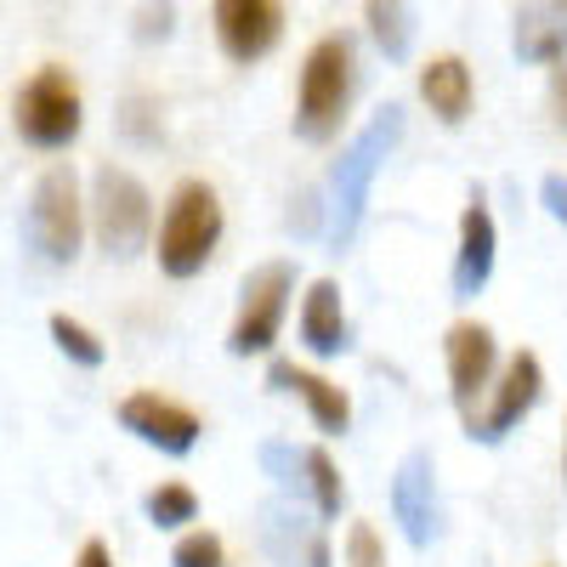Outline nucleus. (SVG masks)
<instances>
[{"mask_svg": "<svg viewBox=\"0 0 567 567\" xmlns=\"http://www.w3.org/2000/svg\"><path fill=\"white\" fill-rule=\"evenodd\" d=\"M398 136H403V109L386 103L381 114H369V125L341 148L336 171H329V245H352L358 239V227H363V210H369V187L374 176H381L386 154L398 148Z\"/></svg>", "mask_w": 567, "mask_h": 567, "instance_id": "nucleus-1", "label": "nucleus"}, {"mask_svg": "<svg viewBox=\"0 0 567 567\" xmlns=\"http://www.w3.org/2000/svg\"><path fill=\"white\" fill-rule=\"evenodd\" d=\"M352 103V34H323L307 63H301V91H296V136L323 148V142L341 136Z\"/></svg>", "mask_w": 567, "mask_h": 567, "instance_id": "nucleus-2", "label": "nucleus"}, {"mask_svg": "<svg viewBox=\"0 0 567 567\" xmlns=\"http://www.w3.org/2000/svg\"><path fill=\"white\" fill-rule=\"evenodd\" d=\"M216 245H221V199H216V187L199 182V176L176 182V194H171V205L159 216V267H165V278L205 272Z\"/></svg>", "mask_w": 567, "mask_h": 567, "instance_id": "nucleus-3", "label": "nucleus"}, {"mask_svg": "<svg viewBox=\"0 0 567 567\" xmlns=\"http://www.w3.org/2000/svg\"><path fill=\"white\" fill-rule=\"evenodd\" d=\"M80 125H85V103H80L74 74L58 69V63L34 69L18 91V136L40 154H58L80 136Z\"/></svg>", "mask_w": 567, "mask_h": 567, "instance_id": "nucleus-4", "label": "nucleus"}, {"mask_svg": "<svg viewBox=\"0 0 567 567\" xmlns=\"http://www.w3.org/2000/svg\"><path fill=\"white\" fill-rule=\"evenodd\" d=\"M85 210L80 205V182L69 165H52L40 182H34V194H29V216H23V233H29V245L40 261H52V267H69L80 256V239H85Z\"/></svg>", "mask_w": 567, "mask_h": 567, "instance_id": "nucleus-5", "label": "nucleus"}, {"mask_svg": "<svg viewBox=\"0 0 567 567\" xmlns=\"http://www.w3.org/2000/svg\"><path fill=\"white\" fill-rule=\"evenodd\" d=\"M148 227H154V199L131 171L103 165L91 176V233H97V245L109 256H120V261L136 256L148 245Z\"/></svg>", "mask_w": 567, "mask_h": 567, "instance_id": "nucleus-6", "label": "nucleus"}, {"mask_svg": "<svg viewBox=\"0 0 567 567\" xmlns=\"http://www.w3.org/2000/svg\"><path fill=\"white\" fill-rule=\"evenodd\" d=\"M290 296H296V267L290 261H261L239 290V318H233V329H227V352L233 358L267 352L278 341V329H284Z\"/></svg>", "mask_w": 567, "mask_h": 567, "instance_id": "nucleus-7", "label": "nucleus"}, {"mask_svg": "<svg viewBox=\"0 0 567 567\" xmlns=\"http://www.w3.org/2000/svg\"><path fill=\"white\" fill-rule=\"evenodd\" d=\"M539 392H545L539 358H534V352H516V358L499 369V381H494L488 403L465 420V432L477 437V443H499L505 432H516V425H523V414L539 403Z\"/></svg>", "mask_w": 567, "mask_h": 567, "instance_id": "nucleus-8", "label": "nucleus"}, {"mask_svg": "<svg viewBox=\"0 0 567 567\" xmlns=\"http://www.w3.org/2000/svg\"><path fill=\"white\" fill-rule=\"evenodd\" d=\"M120 425H125L136 443H148V449H159L171 460L194 454L199 437H205V420L194 409H182L176 398H159V392H131L120 403Z\"/></svg>", "mask_w": 567, "mask_h": 567, "instance_id": "nucleus-9", "label": "nucleus"}, {"mask_svg": "<svg viewBox=\"0 0 567 567\" xmlns=\"http://www.w3.org/2000/svg\"><path fill=\"white\" fill-rule=\"evenodd\" d=\"M443 352H449V392H454V409L471 420V414H477V403H488V392H494V363H499L494 329L465 318V323L449 329Z\"/></svg>", "mask_w": 567, "mask_h": 567, "instance_id": "nucleus-10", "label": "nucleus"}, {"mask_svg": "<svg viewBox=\"0 0 567 567\" xmlns=\"http://www.w3.org/2000/svg\"><path fill=\"white\" fill-rule=\"evenodd\" d=\"M216 40L233 63H261L284 40L278 0H216Z\"/></svg>", "mask_w": 567, "mask_h": 567, "instance_id": "nucleus-11", "label": "nucleus"}, {"mask_svg": "<svg viewBox=\"0 0 567 567\" xmlns=\"http://www.w3.org/2000/svg\"><path fill=\"white\" fill-rule=\"evenodd\" d=\"M392 516L409 545H432L437 539V471L425 449H409L398 477H392Z\"/></svg>", "mask_w": 567, "mask_h": 567, "instance_id": "nucleus-12", "label": "nucleus"}, {"mask_svg": "<svg viewBox=\"0 0 567 567\" xmlns=\"http://www.w3.org/2000/svg\"><path fill=\"white\" fill-rule=\"evenodd\" d=\"M261 545L272 550L278 567H329V545H323V523L290 499H267L261 505Z\"/></svg>", "mask_w": 567, "mask_h": 567, "instance_id": "nucleus-13", "label": "nucleus"}, {"mask_svg": "<svg viewBox=\"0 0 567 567\" xmlns=\"http://www.w3.org/2000/svg\"><path fill=\"white\" fill-rule=\"evenodd\" d=\"M267 386H272V392L301 398V403H307V414H312V425H318L323 437H341L347 425H352V403H347V392H341L336 381H323V374H312V369L290 363V358H278V363L267 369Z\"/></svg>", "mask_w": 567, "mask_h": 567, "instance_id": "nucleus-14", "label": "nucleus"}, {"mask_svg": "<svg viewBox=\"0 0 567 567\" xmlns=\"http://www.w3.org/2000/svg\"><path fill=\"white\" fill-rule=\"evenodd\" d=\"M494 250H499V233L494 216L483 205V194L460 210V250H454V301L483 296V284L494 278Z\"/></svg>", "mask_w": 567, "mask_h": 567, "instance_id": "nucleus-15", "label": "nucleus"}, {"mask_svg": "<svg viewBox=\"0 0 567 567\" xmlns=\"http://www.w3.org/2000/svg\"><path fill=\"white\" fill-rule=\"evenodd\" d=\"M301 347L312 358H341L352 347V323L341 307V284L336 278H318L307 301H301Z\"/></svg>", "mask_w": 567, "mask_h": 567, "instance_id": "nucleus-16", "label": "nucleus"}, {"mask_svg": "<svg viewBox=\"0 0 567 567\" xmlns=\"http://www.w3.org/2000/svg\"><path fill=\"white\" fill-rule=\"evenodd\" d=\"M516 58L523 63H567V7L556 0H534L516 12Z\"/></svg>", "mask_w": 567, "mask_h": 567, "instance_id": "nucleus-17", "label": "nucleus"}, {"mask_svg": "<svg viewBox=\"0 0 567 567\" xmlns=\"http://www.w3.org/2000/svg\"><path fill=\"white\" fill-rule=\"evenodd\" d=\"M420 97H425V109H432L443 125H465L477 85H471V69L460 58H432L420 69Z\"/></svg>", "mask_w": 567, "mask_h": 567, "instance_id": "nucleus-18", "label": "nucleus"}, {"mask_svg": "<svg viewBox=\"0 0 567 567\" xmlns=\"http://www.w3.org/2000/svg\"><path fill=\"white\" fill-rule=\"evenodd\" d=\"M363 12H369L374 45H381L392 63L409 58V45H414V0H363Z\"/></svg>", "mask_w": 567, "mask_h": 567, "instance_id": "nucleus-19", "label": "nucleus"}, {"mask_svg": "<svg viewBox=\"0 0 567 567\" xmlns=\"http://www.w3.org/2000/svg\"><path fill=\"white\" fill-rule=\"evenodd\" d=\"M142 511H148L154 528H182V523H194V516H199V494L187 483H159L148 499H142Z\"/></svg>", "mask_w": 567, "mask_h": 567, "instance_id": "nucleus-20", "label": "nucleus"}, {"mask_svg": "<svg viewBox=\"0 0 567 567\" xmlns=\"http://www.w3.org/2000/svg\"><path fill=\"white\" fill-rule=\"evenodd\" d=\"M307 477H312V505H318L323 523L341 516L347 488H341V471H336V460H329V449H307Z\"/></svg>", "mask_w": 567, "mask_h": 567, "instance_id": "nucleus-21", "label": "nucleus"}, {"mask_svg": "<svg viewBox=\"0 0 567 567\" xmlns=\"http://www.w3.org/2000/svg\"><path fill=\"white\" fill-rule=\"evenodd\" d=\"M261 465L272 471V483L284 494H312V477H307V449H290V443H261Z\"/></svg>", "mask_w": 567, "mask_h": 567, "instance_id": "nucleus-22", "label": "nucleus"}, {"mask_svg": "<svg viewBox=\"0 0 567 567\" xmlns=\"http://www.w3.org/2000/svg\"><path fill=\"white\" fill-rule=\"evenodd\" d=\"M52 341H58V352L63 358H74L80 369H97L109 352H103V341L91 336V329L80 323V318H69V312H52Z\"/></svg>", "mask_w": 567, "mask_h": 567, "instance_id": "nucleus-23", "label": "nucleus"}, {"mask_svg": "<svg viewBox=\"0 0 567 567\" xmlns=\"http://www.w3.org/2000/svg\"><path fill=\"white\" fill-rule=\"evenodd\" d=\"M171 567H227V550H221V539L216 534H182L176 539V550H171Z\"/></svg>", "mask_w": 567, "mask_h": 567, "instance_id": "nucleus-24", "label": "nucleus"}, {"mask_svg": "<svg viewBox=\"0 0 567 567\" xmlns=\"http://www.w3.org/2000/svg\"><path fill=\"white\" fill-rule=\"evenodd\" d=\"M347 567H386V550H381V539H374V528H352L347 534Z\"/></svg>", "mask_w": 567, "mask_h": 567, "instance_id": "nucleus-25", "label": "nucleus"}, {"mask_svg": "<svg viewBox=\"0 0 567 567\" xmlns=\"http://www.w3.org/2000/svg\"><path fill=\"white\" fill-rule=\"evenodd\" d=\"M165 34H171V0H148L142 23H136V40H165Z\"/></svg>", "mask_w": 567, "mask_h": 567, "instance_id": "nucleus-26", "label": "nucleus"}, {"mask_svg": "<svg viewBox=\"0 0 567 567\" xmlns=\"http://www.w3.org/2000/svg\"><path fill=\"white\" fill-rule=\"evenodd\" d=\"M148 114H154V103H148V97H131V103H125V120H120V125H125L131 136H142V142H154L159 131H148Z\"/></svg>", "mask_w": 567, "mask_h": 567, "instance_id": "nucleus-27", "label": "nucleus"}, {"mask_svg": "<svg viewBox=\"0 0 567 567\" xmlns=\"http://www.w3.org/2000/svg\"><path fill=\"white\" fill-rule=\"evenodd\" d=\"M539 199H545V210L567 227V176H545V182H539Z\"/></svg>", "mask_w": 567, "mask_h": 567, "instance_id": "nucleus-28", "label": "nucleus"}, {"mask_svg": "<svg viewBox=\"0 0 567 567\" xmlns=\"http://www.w3.org/2000/svg\"><path fill=\"white\" fill-rule=\"evenodd\" d=\"M550 120H556V131H567V63L550 69Z\"/></svg>", "mask_w": 567, "mask_h": 567, "instance_id": "nucleus-29", "label": "nucleus"}, {"mask_svg": "<svg viewBox=\"0 0 567 567\" xmlns=\"http://www.w3.org/2000/svg\"><path fill=\"white\" fill-rule=\"evenodd\" d=\"M74 567H114V556H109V545H103V539H85V545H80V556H74Z\"/></svg>", "mask_w": 567, "mask_h": 567, "instance_id": "nucleus-30", "label": "nucleus"}, {"mask_svg": "<svg viewBox=\"0 0 567 567\" xmlns=\"http://www.w3.org/2000/svg\"><path fill=\"white\" fill-rule=\"evenodd\" d=\"M556 7H567V0H556Z\"/></svg>", "mask_w": 567, "mask_h": 567, "instance_id": "nucleus-31", "label": "nucleus"}]
</instances>
